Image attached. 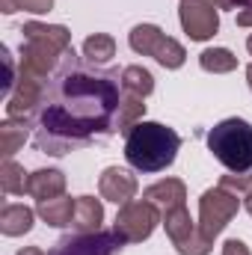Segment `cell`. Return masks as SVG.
Returning <instances> with one entry per match:
<instances>
[{
	"label": "cell",
	"instance_id": "obj_9",
	"mask_svg": "<svg viewBox=\"0 0 252 255\" xmlns=\"http://www.w3.org/2000/svg\"><path fill=\"white\" fill-rule=\"evenodd\" d=\"M125 247V241L110 229H98V232H89V235H65L54 244V250L48 255H116Z\"/></svg>",
	"mask_w": 252,
	"mask_h": 255
},
{
	"label": "cell",
	"instance_id": "obj_24",
	"mask_svg": "<svg viewBox=\"0 0 252 255\" xmlns=\"http://www.w3.org/2000/svg\"><path fill=\"white\" fill-rule=\"evenodd\" d=\"M220 187H226V190L238 193L244 202L252 199V172H235V175H223L220 178Z\"/></svg>",
	"mask_w": 252,
	"mask_h": 255
},
{
	"label": "cell",
	"instance_id": "obj_23",
	"mask_svg": "<svg viewBox=\"0 0 252 255\" xmlns=\"http://www.w3.org/2000/svg\"><path fill=\"white\" fill-rule=\"evenodd\" d=\"M0 9H3L6 15H12V12H18V9L33 12V15H45V12L54 9V0H0Z\"/></svg>",
	"mask_w": 252,
	"mask_h": 255
},
{
	"label": "cell",
	"instance_id": "obj_12",
	"mask_svg": "<svg viewBox=\"0 0 252 255\" xmlns=\"http://www.w3.org/2000/svg\"><path fill=\"white\" fill-rule=\"evenodd\" d=\"M142 199H148L154 208H160V214H169V211L187 205V187L178 178H166V181H157V184L145 187Z\"/></svg>",
	"mask_w": 252,
	"mask_h": 255
},
{
	"label": "cell",
	"instance_id": "obj_19",
	"mask_svg": "<svg viewBox=\"0 0 252 255\" xmlns=\"http://www.w3.org/2000/svg\"><path fill=\"white\" fill-rule=\"evenodd\" d=\"M199 65L211 74H229L238 68V57L229 51V48H208L199 54Z\"/></svg>",
	"mask_w": 252,
	"mask_h": 255
},
{
	"label": "cell",
	"instance_id": "obj_1",
	"mask_svg": "<svg viewBox=\"0 0 252 255\" xmlns=\"http://www.w3.org/2000/svg\"><path fill=\"white\" fill-rule=\"evenodd\" d=\"M122 92L119 68H101L68 48L45 83L42 107L36 113V148L63 157L98 136L116 133Z\"/></svg>",
	"mask_w": 252,
	"mask_h": 255
},
{
	"label": "cell",
	"instance_id": "obj_30",
	"mask_svg": "<svg viewBox=\"0 0 252 255\" xmlns=\"http://www.w3.org/2000/svg\"><path fill=\"white\" fill-rule=\"evenodd\" d=\"M250 6H252V0H250Z\"/></svg>",
	"mask_w": 252,
	"mask_h": 255
},
{
	"label": "cell",
	"instance_id": "obj_2",
	"mask_svg": "<svg viewBox=\"0 0 252 255\" xmlns=\"http://www.w3.org/2000/svg\"><path fill=\"white\" fill-rule=\"evenodd\" d=\"M21 33H24V42H21V68H18V74L48 80L57 71V65L63 63L65 51L71 48L68 27L27 21L21 27Z\"/></svg>",
	"mask_w": 252,
	"mask_h": 255
},
{
	"label": "cell",
	"instance_id": "obj_7",
	"mask_svg": "<svg viewBox=\"0 0 252 255\" xmlns=\"http://www.w3.org/2000/svg\"><path fill=\"white\" fill-rule=\"evenodd\" d=\"M157 223H163L160 208H154L148 199H130L127 205L119 208V217H116L113 232L125 244H139V241H148L154 235Z\"/></svg>",
	"mask_w": 252,
	"mask_h": 255
},
{
	"label": "cell",
	"instance_id": "obj_25",
	"mask_svg": "<svg viewBox=\"0 0 252 255\" xmlns=\"http://www.w3.org/2000/svg\"><path fill=\"white\" fill-rule=\"evenodd\" d=\"M223 255H252L250 247L244 244V241H238V238H229L226 244H223Z\"/></svg>",
	"mask_w": 252,
	"mask_h": 255
},
{
	"label": "cell",
	"instance_id": "obj_28",
	"mask_svg": "<svg viewBox=\"0 0 252 255\" xmlns=\"http://www.w3.org/2000/svg\"><path fill=\"white\" fill-rule=\"evenodd\" d=\"M247 80H250V89H252V63L247 65Z\"/></svg>",
	"mask_w": 252,
	"mask_h": 255
},
{
	"label": "cell",
	"instance_id": "obj_20",
	"mask_svg": "<svg viewBox=\"0 0 252 255\" xmlns=\"http://www.w3.org/2000/svg\"><path fill=\"white\" fill-rule=\"evenodd\" d=\"M122 89L145 98V95L154 92V77H151V71L142 68V65H127V68H122Z\"/></svg>",
	"mask_w": 252,
	"mask_h": 255
},
{
	"label": "cell",
	"instance_id": "obj_21",
	"mask_svg": "<svg viewBox=\"0 0 252 255\" xmlns=\"http://www.w3.org/2000/svg\"><path fill=\"white\" fill-rule=\"evenodd\" d=\"M0 184H3V193H9V196H24L27 187H30V175L24 172L21 163L3 160V166H0Z\"/></svg>",
	"mask_w": 252,
	"mask_h": 255
},
{
	"label": "cell",
	"instance_id": "obj_29",
	"mask_svg": "<svg viewBox=\"0 0 252 255\" xmlns=\"http://www.w3.org/2000/svg\"><path fill=\"white\" fill-rule=\"evenodd\" d=\"M247 48H250V54H252V36H250V39H247Z\"/></svg>",
	"mask_w": 252,
	"mask_h": 255
},
{
	"label": "cell",
	"instance_id": "obj_14",
	"mask_svg": "<svg viewBox=\"0 0 252 255\" xmlns=\"http://www.w3.org/2000/svg\"><path fill=\"white\" fill-rule=\"evenodd\" d=\"M27 193L36 202L57 199V196L65 193V175L60 169H36V172H30V187H27Z\"/></svg>",
	"mask_w": 252,
	"mask_h": 255
},
{
	"label": "cell",
	"instance_id": "obj_5",
	"mask_svg": "<svg viewBox=\"0 0 252 255\" xmlns=\"http://www.w3.org/2000/svg\"><path fill=\"white\" fill-rule=\"evenodd\" d=\"M130 51L142 54V57H154L163 68H181L187 60V51L178 39L166 36L157 24H136L127 36Z\"/></svg>",
	"mask_w": 252,
	"mask_h": 255
},
{
	"label": "cell",
	"instance_id": "obj_11",
	"mask_svg": "<svg viewBox=\"0 0 252 255\" xmlns=\"http://www.w3.org/2000/svg\"><path fill=\"white\" fill-rule=\"evenodd\" d=\"M98 193L107 202L127 205L136 196V178H133V172H127L122 166H107L101 172V178H98Z\"/></svg>",
	"mask_w": 252,
	"mask_h": 255
},
{
	"label": "cell",
	"instance_id": "obj_27",
	"mask_svg": "<svg viewBox=\"0 0 252 255\" xmlns=\"http://www.w3.org/2000/svg\"><path fill=\"white\" fill-rule=\"evenodd\" d=\"M18 255H48V253H42L39 247H24V250H21Z\"/></svg>",
	"mask_w": 252,
	"mask_h": 255
},
{
	"label": "cell",
	"instance_id": "obj_15",
	"mask_svg": "<svg viewBox=\"0 0 252 255\" xmlns=\"http://www.w3.org/2000/svg\"><path fill=\"white\" fill-rule=\"evenodd\" d=\"M74 205H77V199H71V196H57V199H48V202H36V214H39L48 226L65 229V226L74 223Z\"/></svg>",
	"mask_w": 252,
	"mask_h": 255
},
{
	"label": "cell",
	"instance_id": "obj_10",
	"mask_svg": "<svg viewBox=\"0 0 252 255\" xmlns=\"http://www.w3.org/2000/svg\"><path fill=\"white\" fill-rule=\"evenodd\" d=\"M181 27L193 42H208L220 30V9L211 6L208 0H181L178 6Z\"/></svg>",
	"mask_w": 252,
	"mask_h": 255
},
{
	"label": "cell",
	"instance_id": "obj_18",
	"mask_svg": "<svg viewBox=\"0 0 252 255\" xmlns=\"http://www.w3.org/2000/svg\"><path fill=\"white\" fill-rule=\"evenodd\" d=\"M145 116V104H142V95H133V92H125L122 95V104H119V113H116V130L127 133L136 122H142Z\"/></svg>",
	"mask_w": 252,
	"mask_h": 255
},
{
	"label": "cell",
	"instance_id": "obj_13",
	"mask_svg": "<svg viewBox=\"0 0 252 255\" xmlns=\"http://www.w3.org/2000/svg\"><path fill=\"white\" fill-rule=\"evenodd\" d=\"M101 223H104V205H101V199H95V196H77L71 229L80 232V235H89V232H98Z\"/></svg>",
	"mask_w": 252,
	"mask_h": 255
},
{
	"label": "cell",
	"instance_id": "obj_16",
	"mask_svg": "<svg viewBox=\"0 0 252 255\" xmlns=\"http://www.w3.org/2000/svg\"><path fill=\"white\" fill-rule=\"evenodd\" d=\"M33 220H36V211L27 205H3L0 208V232L6 238L27 235L33 229Z\"/></svg>",
	"mask_w": 252,
	"mask_h": 255
},
{
	"label": "cell",
	"instance_id": "obj_6",
	"mask_svg": "<svg viewBox=\"0 0 252 255\" xmlns=\"http://www.w3.org/2000/svg\"><path fill=\"white\" fill-rule=\"evenodd\" d=\"M241 211V196L226 187H211V190L202 193L199 199V229L202 235L214 244V238L235 220V214Z\"/></svg>",
	"mask_w": 252,
	"mask_h": 255
},
{
	"label": "cell",
	"instance_id": "obj_17",
	"mask_svg": "<svg viewBox=\"0 0 252 255\" xmlns=\"http://www.w3.org/2000/svg\"><path fill=\"white\" fill-rule=\"evenodd\" d=\"M27 136H30V122L6 119L0 125V154H3V160H12L15 151L27 142Z\"/></svg>",
	"mask_w": 252,
	"mask_h": 255
},
{
	"label": "cell",
	"instance_id": "obj_3",
	"mask_svg": "<svg viewBox=\"0 0 252 255\" xmlns=\"http://www.w3.org/2000/svg\"><path fill=\"white\" fill-rule=\"evenodd\" d=\"M181 136L160 122H136L125 133V160L136 172H160L175 163Z\"/></svg>",
	"mask_w": 252,
	"mask_h": 255
},
{
	"label": "cell",
	"instance_id": "obj_22",
	"mask_svg": "<svg viewBox=\"0 0 252 255\" xmlns=\"http://www.w3.org/2000/svg\"><path fill=\"white\" fill-rule=\"evenodd\" d=\"M83 57L89 60V63H107V60H113L116 57V39L113 36H107V33H95V36H89L86 42H83Z\"/></svg>",
	"mask_w": 252,
	"mask_h": 255
},
{
	"label": "cell",
	"instance_id": "obj_4",
	"mask_svg": "<svg viewBox=\"0 0 252 255\" xmlns=\"http://www.w3.org/2000/svg\"><path fill=\"white\" fill-rule=\"evenodd\" d=\"M211 154L229 172H250L252 169V125L247 119H223L208 130Z\"/></svg>",
	"mask_w": 252,
	"mask_h": 255
},
{
	"label": "cell",
	"instance_id": "obj_8",
	"mask_svg": "<svg viewBox=\"0 0 252 255\" xmlns=\"http://www.w3.org/2000/svg\"><path fill=\"white\" fill-rule=\"evenodd\" d=\"M163 229H166V235H169L178 255H211V250H214V244L202 235L199 223L190 217L187 205L163 214Z\"/></svg>",
	"mask_w": 252,
	"mask_h": 255
},
{
	"label": "cell",
	"instance_id": "obj_26",
	"mask_svg": "<svg viewBox=\"0 0 252 255\" xmlns=\"http://www.w3.org/2000/svg\"><path fill=\"white\" fill-rule=\"evenodd\" d=\"M238 24H241V27H252V6H244V9L238 12Z\"/></svg>",
	"mask_w": 252,
	"mask_h": 255
}]
</instances>
